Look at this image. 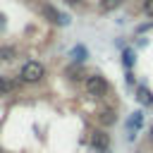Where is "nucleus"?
I'll use <instances>...</instances> for the list:
<instances>
[{"label":"nucleus","mask_w":153,"mask_h":153,"mask_svg":"<svg viewBox=\"0 0 153 153\" xmlns=\"http://www.w3.org/2000/svg\"><path fill=\"white\" fill-rule=\"evenodd\" d=\"M43 74H45V69H43L41 62H26V65L22 67V81L33 84V81H38Z\"/></svg>","instance_id":"obj_1"},{"label":"nucleus","mask_w":153,"mask_h":153,"mask_svg":"<svg viewBox=\"0 0 153 153\" xmlns=\"http://www.w3.org/2000/svg\"><path fill=\"white\" fill-rule=\"evenodd\" d=\"M105 91H108V84H105L103 76L93 74V76L86 79V93L88 96H105Z\"/></svg>","instance_id":"obj_2"},{"label":"nucleus","mask_w":153,"mask_h":153,"mask_svg":"<svg viewBox=\"0 0 153 153\" xmlns=\"http://www.w3.org/2000/svg\"><path fill=\"white\" fill-rule=\"evenodd\" d=\"M108 143H110V136H108L103 129H96V131L91 134V146H93L96 151H100V153H108Z\"/></svg>","instance_id":"obj_3"},{"label":"nucleus","mask_w":153,"mask_h":153,"mask_svg":"<svg viewBox=\"0 0 153 153\" xmlns=\"http://www.w3.org/2000/svg\"><path fill=\"white\" fill-rule=\"evenodd\" d=\"M14 88H17V81H10V79L0 76V96H7V93H12Z\"/></svg>","instance_id":"obj_4"},{"label":"nucleus","mask_w":153,"mask_h":153,"mask_svg":"<svg viewBox=\"0 0 153 153\" xmlns=\"http://www.w3.org/2000/svg\"><path fill=\"white\" fill-rule=\"evenodd\" d=\"M43 14H45L50 22H65V19L60 17V12H57L55 7H50V5H43Z\"/></svg>","instance_id":"obj_5"},{"label":"nucleus","mask_w":153,"mask_h":153,"mask_svg":"<svg viewBox=\"0 0 153 153\" xmlns=\"http://www.w3.org/2000/svg\"><path fill=\"white\" fill-rule=\"evenodd\" d=\"M136 93H139V100H141L143 105H151V103H153V96H151V91H148L146 86H139Z\"/></svg>","instance_id":"obj_6"},{"label":"nucleus","mask_w":153,"mask_h":153,"mask_svg":"<svg viewBox=\"0 0 153 153\" xmlns=\"http://www.w3.org/2000/svg\"><path fill=\"white\" fill-rule=\"evenodd\" d=\"M14 57V48H0V60H12Z\"/></svg>","instance_id":"obj_7"},{"label":"nucleus","mask_w":153,"mask_h":153,"mask_svg":"<svg viewBox=\"0 0 153 153\" xmlns=\"http://www.w3.org/2000/svg\"><path fill=\"white\" fill-rule=\"evenodd\" d=\"M120 5V0H100V10H112V7H117Z\"/></svg>","instance_id":"obj_8"},{"label":"nucleus","mask_w":153,"mask_h":153,"mask_svg":"<svg viewBox=\"0 0 153 153\" xmlns=\"http://www.w3.org/2000/svg\"><path fill=\"white\" fill-rule=\"evenodd\" d=\"M141 120H143V117H141V112H134V117L129 120V127H134V129H139V127H141Z\"/></svg>","instance_id":"obj_9"},{"label":"nucleus","mask_w":153,"mask_h":153,"mask_svg":"<svg viewBox=\"0 0 153 153\" xmlns=\"http://www.w3.org/2000/svg\"><path fill=\"white\" fill-rule=\"evenodd\" d=\"M72 55H74V60H84V55H86V50H84V48L79 45V48H74V50H72Z\"/></svg>","instance_id":"obj_10"},{"label":"nucleus","mask_w":153,"mask_h":153,"mask_svg":"<svg viewBox=\"0 0 153 153\" xmlns=\"http://www.w3.org/2000/svg\"><path fill=\"white\" fill-rule=\"evenodd\" d=\"M143 10H146V14H148V17H153V0H146Z\"/></svg>","instance_id":"obj_11"},{"label":"nucleus","mask_w":153,"mask_h":153,"mask_svg":"<svg viewBox=\"0 0 153 153\" xmlns=\"http://www.w3.org/2000/svg\"><path fill=\"white\" fill-rule=\"evenodd\" d=\"M124 65L131 67V50H124Z\"/></svg>","instance_id":"obj_12"},{"label":"nucleus","mask_w":153,"mask_h":153,"mask_svg":"<svg viewBox=\"0 0 153 153\" xmlns=\"http://www.w3.org/2000/svg\"><path fill=\"white\" fill-rule=\"evenodd\" d=\"M100 120H103L105 124H110V122H112L115 117H112V112H103V117H100Z\"/></svg>","instance_id":"obj_13"},{"label":"nucleus","mask_w":153,"mask_h":153,"mask_svg":"<svg viewBox=\"0 0 153 153\" xmlns=\"http://www.w3.org/2000/svg\"><path fill=\"white\" fill-rule=\"evenodd\" d=\"M67 2H69V5H74V2H79V0H67Z\"/></svg>","instance_id":"obj_14"},{"label":"nucleus","mask_w":153,"mask_h":153,"mask_svg":"<svg viewBox=\"0 0 153 153\" xmlns=\"http://www.w3.org/2000/svg\"><path fill=\"white\" fill-rule=\"evenodd\" d=\"M151 141H153V129H151Z\"/></svg>","instance_id":"obj_15"}]
</instances>
